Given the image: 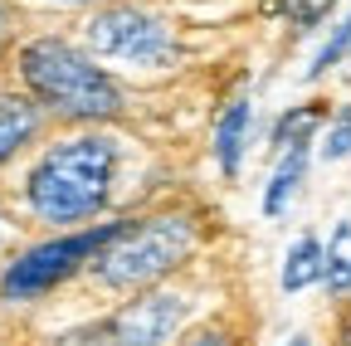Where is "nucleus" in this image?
<instances>
[{"instance_id": "4", "label": "nucleus", "mask_w": 351, "mask_h": 346, "mask_svg": "<svg viewBox=\"0 0 351 346\" xmlns=\"http://www.w3.org/2000/svg\"><path fill=\"white\" fill-rule=\"evenodd\" d=\"M122 230L127 225H98V230H83V234L49 239V244L29 249L25 258H15L10 273H5V297H39V293H49L73 269H83V258H98Z\"/></svg>"}, {"instance_id": "2", "label": "nucleus", "mask_w": 351, "mask_h": 346, "mask_svg": "<svg viewBox=\"0 0 351 346\" xmlns=\"http://www.w3.org/2000/svg\"><path fill=\"white\" fill-rule=\"evenodd\" d=\"M20 73L29 83V93L64 117H117L122 112L117 83L88 54L69 49L64 39H34V45H25Z\"/></svg>"}, {"instance_id": "18", "label": "nucleus", "mask_w": 351, "mask_h": 346, "mask_svg": "<svg viewBox=\"0 0 351 346\" xmlns=\"http://www.w3.org/2000/svg\"><path fill=\"white\" fill-rule=\"evenodd\" d=\"M73 5H78V0H73Z\"/></svg>"}, {"instance_id": "9", "label": "nucleus", "mask_w": 351, "mask_h": 346, "mask_svg": "<svg viewBox=\"0 0 351 346\" xmlns=\"http://www.w3.org/2000/svg\"><path fill=\"white\" fill-rule=\"evenodd\" d=\"M34 132V108L25 98H0V161Z\"/></svg>"}, {"instance_id": "12", "label": "nucleus", "mask_w": 351, "mask_h": 346, "mask_svg": "<svg viewBox=\"0 0 351 346\" xmlns=\"http://www.w3.org/2000/svg\"><path fill=\"white\" fill-rule=\"evenodd\" d=\"M322 122V108L317 103H307V108H298V112H288L283 122H278V132H274V142L278 147H293V142H307V132Z\"/></svg>"}, {"instance_id": "6", "label": "nucleus", "mask_w": 351, "mask_h": 346, "mask_svg": "<svg viewBox=\"0 0 351 346\" xmlns=\"http://www.w3.org/2000/svg\"><path fill=\"white\" fill-rule=\"evenodd\" d=\"M181 317H186V297H166V293L137 297L132 308H122L98 332L93 346H161L176 327H181Z\"/></svg>"}, {"instance_id": "17", "label": "nucleus", "mask_w": 351, "mask_h": 346, "mask_svg": "<svg viewBox=\"0 0 351 346\" xmlns=\"http://www.w3.org/2000/svg\"><path fill=\"white\" fill-rule=\"evenodd\" d=\"M195 346H219V336H200V341H195Z\"/></svg>"}, {"instance_id": "1", "label": "nucleus", "mask_w": 351, "mask_h": 346, "mask_svg": "<svg viewBox=\"0 0 351 346\" xmlns=\"http://www.w3.org/2000/svg\"><path fill=\"white\" fill-rule=\"evenodd\" d=\"M117 171V147L108 137H73L44 151L29 171V205L39 220H88L103 210Z\"/></svg>"}, {"instance_id": "8", "label": "nucleus", "mask_w": 351, "mask_h": 346, "mask_svg": "<svg viewBox=\"0 0 351 346\" xmlns=\"http://www.w3.org/2000/svg\"><path fill=\"white\" fill-rule=\"evenodd\" d=\"M244 132H249V103H234L225 117H219V132H215V151H219V166L239 171V151H244Z\"/></svg>"}, {"instance_id": "10", "label": "nucleus", "mask_w": 351, "mask_h": 346, "mask_svg": "<svg viewBox=\"0 0 351 346\" xmlns=\"http://www.w3.org/2000/svg\"><path fill=\"white\" fill-rule=\"evenodd\" d=\"M317 278H322V244L317 239H302L288 254V264H283V288L288 293H302L307 283H317Z\"/></svg>"}, {"instance_id": "5", "label": "nucleus", "mask_w": 351, "mask_h": 346, "mask_svg": "<svg viewBox=\"0 0 351 346\" xmlns=\"http://www.w3.org/2000/svg\"><path fill=\"white\" fill-rule=\"evenodd\" d=\"M88 45H93V54H103V59H127V64H147V69H156V64H166L176 54L171 29L161 20L142 15V10L98 15L88 25Z\"/></svg>"}, {"instance_id": "16", "label": "nucleus", "mask_w": 351, "mask_h": 346, "mask_svg": "<svg viewBox=\"0 0 351 346\" xmlns=\"http://www.w3.org/2000/svg\"><path fill=\"white\" fill-rule=\"evenodd\" d=\"M10 29H15V15H10V5L0 0V49L10 45Z\"/></svg>"}, {"instance_id": "13", "label": "nucleus", "mask_w": 351, "mask_h": 346, "mask_svg": "<svg viewBox=\"0 0 351 346\" xmlns=\"http://www.w3.org/2000/svg\"><path fill=\"white\" fill-rule=\"evenodd\" d=\"M327 10H332V0H283V15H288L298 29H313Z\"/></svg>"}, {"instance_id": "15", "label": "nucleus", "mask_w": 351, "mask_h": 346, "mask_svg": "<svg viewBox=\"0 0 351 346\" xmlns=\"http://www.w3.org/2000/svg\"><path fill=\"white\" fill-rule=\"evenodd\" d=\"M346 151H351V108H341L337 127L327 132V156H332V161H341Z\"/></svg>"}, {"instance_id": "14", "label": "nucleus", "mask_w": 351, "mask_h": 346, "mask_svg": "<svg viewBox=\"0 0 351 346\" xmlns=\"http://www.w3.org/2000/svg\"><path fill=\"white\" fill-rule=\"evenodd\" d=\"M346 49H351V20H346V25H337V34H332L327 45H322V54H317L313 73H327V69H332V64H337V59H341Z\"/></svg>"}, {"instance_id": "11", "label": "nucleus", "mask_w": 351, "mask_h": 346, "mask_svg": "<svg viewBox=\"0 0 351 346\" xmlns=\"http://www.w3.org/2000/svg\"><path fill=\"white\" fill-rule=\"evenodd\" d=\"M322 278H327V288H337V293L351 288V225H341L337 239L327 244V254H322Z\"/></svg>"}, {"instance_id": "3", "label": "nucleus", "mask_w": 351, "mask_h": 346, "mask_svg": "<svg viewBox=\"0 0 351 346\" xmlns=\"http://www.w3.org/2000/svg\"><path fill=\"white\" fill-rule=\"evenodd\" d=\"M191 249V225L186 220H171V214H161V220L152 225H137V230H122L98 258V278L108 288H137V283H152L161 278L166 269H176Z\"/></svg>"}, {"instance_id": "7", "label": "nucleus", "mask_w": 351, "mask_h": 346, "mask_svg": "<svg viewBox=\"0 0 351 346\" xmlns=\"http://www.w3.org/2000/svg\"><path fill=\"white\" fill-rule=\"evenodd\" d=\"M302 171H307V142H293L288 156H283V166L274 171V186H269V195H263V210H269V214H283V205L293 200V190H298V181H302Z\"/></svg>"}]
</instances>
